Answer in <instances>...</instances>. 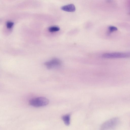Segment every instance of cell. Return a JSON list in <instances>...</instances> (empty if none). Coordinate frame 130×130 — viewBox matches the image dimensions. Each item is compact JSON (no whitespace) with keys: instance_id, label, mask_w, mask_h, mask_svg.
<instances>
[{"instance_id":"obj_1","label":"cell","mask_w":130,"mask_h":130,"mask_svg":"<svg viewBox=\"0 0 130 130\" xmlns=\"http://www.w3.org/2000/svg\"><path fill=\"white\" fill-rule=\"evenodd\" d=\"M49 100L43 97H39L32 98L29 100V104L35 107H40L47 105L49 103Z\"/></svg>"},{"instance_id":"obj_2","label":"cell","mask_w":130,"mask_h":130,"mask_svg":"<svg viewBox=\"0 0 130 130\" xmlns=\"http://www.w3.org/2000/svg\"><path fill=\"white\" fill-rule=\"evenodd\" d=\"M119 119L117 117H114L105 122L102 125L101 130H111L115 128L118 124Z\"/></svg>"},{"instance_id":"obj_3","label":"cell","mask_w":130,"mask_h":130,"mask_svg":"<svg viewBox=\"0 0 130 130\" xmlns=\"http://www.w3.org/2000/svg\"><path fill=\"white\" fill-rule=\"evenodd\" d=\"M102 56L103 58L108 59L128 58L130 57V52L105 53L103 54Z\"/></svg>"},{"instance_id":"obj_4","label":"cell","mask_w":130,"mask_h":130,"mask_svg":"<svg viewBox=\"0 0 130 130\" xmlns=\"http://www.w3.org/2000/svg\"><path fill=\"white\" fill-rule=\"evenodd\" d=\"M61 64V61L57 58H54L45 62L44 64L49 69L60 66Z\"/></svg>"},{"instance_id":"obj_5","label":"cell","mask_w":130,"mask_h":130,"mask_svg":"<svg viewBox=\"0 0 130 130\" xmlns=\"http://www.w3.org/2000/svg\"><path fill=\"white\" fill-rule=\"evenodd\" d=\"M61 9V10L67 12H73L76 10L75 7L73 4H70L62 6Z\"/></svg>"},{"instance_id":"obj_6","label":"cell","mask_w":130,"mask_h":130,"mask_svg":"<svg viewBox=\"0 0 130 130\" xmlns=\"http://www.w3.org/2000/svg\"><path fill=\"white\" fill-rule=\"evenodd\" d=\"M62 119L66 125H69L70 120V114H67L63 116L62 117Z\"/></svg>"},{"instance_id":"obj_7","label":"cell","mask_w":130,"mask_h":130,"mask_svg":"<svg viewBox=\"0 0 130 130\" xmlns=\"http://www.w3.org/2000/svg\"><path fill=\"white\" fill-rule=\"evenodd\" d=\"M60 29V28L59 27L56 26H51L48 28V30L51 32L58 31Z\"/></svg>"},{"instance_id":"obj_8","label":"cell","mask_w":130,"mask_h":130,"mask_svg":"<svg viewBox=\"0 0 130 130\" xmlns=\"http://www.w3.org/2000/svg\"><path fill=\"white\" fill-rule=\"evenodd\" d=\"M108 30L109 33H111L118 30L117 28L113 26H110L108 27Z\"/></svg>"},{"instance_id":"obj_9","label":"cell","mask_w":130,"mask_h":130,"mask_svg":"<svg viewBox=\"0 0 130 130\" xmlns=\"http://www.w3.org/2000/svg\"><path fill=\"white\" fill-rule=\"evenodd\" d=\"M14 23L12 21H8L6 23V25L7 28H11L14 25Z\"/></svg>"},{"instance_id":"obj_10","label":"cell","mask_w":130,"mask_h":130,"mask_svg":"<svg viewBox=\"0 0 130 130\" xmlns=\"http://www.w3.org/2000/svg\"><path fill=\"white\" fill-rule=\"evenodd\" d=\"M129 3H130V2H129ZM129 14H130V12L129 13Z\"/></svg>"}]
</instances>
